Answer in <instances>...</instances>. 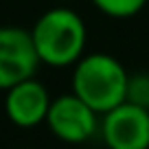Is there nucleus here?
Instances as JSON below:
<instances>
[{"label": "nucleus", "mask_w": 149, "mask_h": 149, "mask_svg": "<svg viewBox=\"0 0 149 149\" xmlns=\"http://www.w3.org/2000/svg\"><path fill=\"white\" fill-rule=\"evenodd\" d=\"M101 116L99 127L107 149H149V110L123 101Z\"/></svg>", "instance_id": "nucleus-5"}, {"label": "nucleus", "mask_w": 149, "mask_h": 149, "mask_svg": "<svg viewBox=\"0 0 149 149\" xmlns=\"http://www.w3.org/2000/svg\"><path fill=\"white\" fill-rule=\"evenodd\" d=\"M51 94L42 81L35 77L24 79L20 84L5 90V112L7 118L15 127L31 130L46 123V114L51 107Z\"/></svg>", "instance_id": "nucleus-6"}, {"label": "nucleus", "mask_w": 149, "mask_h": 149, "mask_svg": "<svg viewBox=\"0 0 149 149\" xmlns=\"http://www.w3.org/2000/svg\"><path fill=\"white\" fill-rule=\"evenodd\" d=\"M57 2H70V0H57Z\"/></svg>", "instance_id": "nucleus-9"}, {"label": "nucleus", "mask_w": 149, "mask_h": 149, "mask_svg": "<svg viewBox=\"0 0 149 149\" xmlns=\"http://www.w3.org/2000/svg\"><path fill=\"white\" fill-rule=\"evenodd\" d=\"M40 64L29 29L0 26V90L35 77Z\"/></svg>", "instance_id": "nucleus-4"}, {"label": "nucleus", "mask_w": 149, "mask_h": 149, "mask_svg": "<svg viewBox=\"0 0 149 149\" xmlns=\"http://www.w3.org/2000/svg\"><path fill=\"white\" fill-rule=\"evenodd\" d=\"M99 116L101 114H97L84 99H79L74 92H68L51 101L46 125L55 138L68 145H81L97 134Z\"/></svg>", "instance_id": "nucleus-3"}, {"label": "nucleus", "mask_w": 149, "mask_h": 149, "mask_svg": "<svg viewBox=\"0 0 149 149\" xmlns=\"http://www.w3.org/2000/svg\"><path fill=\"white\" fill-rule=\"evenodd\" d=\"M130 72L110 53L84 55L72 70V92L97 114L114 110L127 97Z\"/></svg>", "instance_id": "nucleus-2"}, {"label": "nucleus", "mask_w": 149, "mask_h": 149, "mask_svg": "<svg viewBox=\"0 0 149 149\" xmlns=\"http://www.w3.org/2000/svg\"><path fill=\"white\" fill-rule=\"evenodd\" d=\"M90 2L107 18L125 20V18H134L136 13H140L149 0H90Z\"/></svg>", "instance_id": "nucleus-7"}, {"label": "nucleus", "mask_w": 149, "mask_h": 149, "mask_svg": "<svg viewBox=\"0 0 149 149\" xmlns=\"http://www.w3.org/2000/svg\"><path fill=\"white\" fill-rule=\"evenodd\" d=\"M33 46L44 66L66 68L84 57L88 29L77 11L70 7H53L35 20L31 29Z\"/></svg>", "instance_id": "nucleus-1"}, {"label": "nucleus", "mask_w": 149, "mask_h": 149, "mask_svg": "<svg viewBox=\"0 0 149 149\" xmlns=\"http://www.w3.org/2000/svg\"><path fill=\"white\" fill-rule=\"evenodd\" d=\"M125 101L149 110V72H134V74H130Z\"/></svg>", "instance_id": "nucleus-8"}]
</instances>
